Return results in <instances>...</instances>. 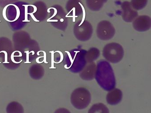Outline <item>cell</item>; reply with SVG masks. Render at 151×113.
Returning a JSON list of instances; mask_svg holds the SVG:
<instances>
[{
    "label": "cell",
    "mask_w": 151,
    "mask_h": 113,
    "mask_svg": "<svg viewBox=\"0 0 151 113\" xmlns=\"http://www.w3.org/2000/svg\"><path fill=\"white\" fill-rule=\"evenodd\" d=\"M95 78L99 85L105 91L115 88L116 80L111 64L105 60H100L97 63Z\"/></svg>",
    "instance_id": "cell-1"
},
{
    "label": "cell",
    "mask_w": 151,
    "mask_h": 113,
    "mask_svg": "<svg viewBox=\"0 0 151 113\" xmlns=\"http://www.w3.org/2000/svg\"><path fill=\"white\" fill-rule=\"evenodd\" d=\"M86 50L76 48L67 52L65 67L72 73H79L86 64L85 55Z\"/></svg>",
    "instance_id": "cell-2"
},
{
    "label": "cell",
    "mask_w": 151,
    "mask_h": 113,
    "mask_svg": "<svg viewBox=\"0 0 151 113\" xmlns=\"http://www.w3.org/2000/svg\"><path fill=\"white\" fill-rule=\"evenodd\" d=\"M47 12L51 15L47 21L51 22L57 29L64 31L68 27V19L67 14L63 7L55 4L47 9Z\"/></svg>",
    "instance_id": "cell-3"
},
{
    "label": "cell",
    "mask_w": 151,
    "mask_h": 113,
    "mask_svg": "<svg viewBox=\"0 0 151 113\" xmlns=\"http://www.w3.org/2000/svg\"><path fill=\"white\" fill-rule=\"evenodd\" d=\"M70 102L73 107L81 110L88 107L91 101L90 91L83 87L76 88L70 95Z\"/></svg>",
    "instance_id": "cell-4"
},
{
    "label": "cell",
    "mask_w": 151,
    "mask_h": 113,
    "mask_svg": "<svg viewBox=\"0 0 151 113\" xmlns=\"http://www.w3.org/2000/svg\"><path fill=\"white\" fill-rule=\"evenodd\" d=\"M102 55L109 62L116 64L122 60L124 50L121 44L116 42H110L104 46Z\"/></svg>",
    "instance_id": "cell-5"
},
{
    "label": "cell",
    "mask_w": 151,
    "mask_h": 113,
    "mask_svg": "<svg viewBox=\"0 0 151 113\" xmlns=\"http://www.w3.org/2000/svg\"><path fill=\"white\" fill-rule=\"evenodd\" d=\"M73 32L77 39L81 41H86L91 38L93 28L89 21L83 19L78 20L75 24Z\"/></svg>",
    "instance_id": "cell-6"
},
{
    "label": "cell",
    "mask_w": 151,
    "mask_h": 113,
    "mask_svg": "<svg viewBox=\"0 0 151 113\" xmlns=\"http://www.w3.org/2000/svg\"><path fill=\"white\" fill-rule=\"evenodd\" d=\"M97 37L102 41L111 39L115 34V29L113 25L108 20H102L97 25Z\"/></svg>",
    "instance_id": "cell-7"
},
{
    "label": "cell",
    "mask_w": 151,
    "mask_h": 113,
    "mask_svg": "<svg viewBox=\"0 0 151 113\" xmlns=\"http://www.w3.org/2000/svg\"><path fill=\"white\" fill-rule=\"evenodd\" d=\"M66 9L70 16L78 17L83 13L84 7L81 0H68L66 4Z\"/></svg>",
    "instance_id": "cell-8"
},
{
    "label": "cell",
    "mask_w": 151,
    "mask_h": 113,
    "mask_svg": "<svg viewBox=\"0 0 151 113\" xmlns=\"http://www.w3.org/2000/svg\"><path fill=\"white\" fill-rule=\"evenodd\" d=\"M132 22L133 28L137 31H146L151 28V19L147 15L137 16Z\"/></svg>",
    "instance_id": "cell-9"
},
{
    "label": "cell",
    "mask_w": 151,
    "mask_h": 113,
    "mask_svg": "<svg viewBox=\"0 0 151 113\" xmlns=\"http://www.w3.org/2000/svg\"><path fill=\"white\" fill-rule=\"evenodd\" d=\"M121 8L122 11V18L125 22H132L138 16L137 11L132 8L130 2L128 1H125L122 3Z\"/></svg>",
    "instance_id": "cell-10"
},
{
    "label": "cell",
    "mask_w": 151,
    "mask_h": 113,
    "mask_svg": "<svg viewBox=\"0 0 151 113\" xmlns=\"http://www.w3.org/2000/svg\"><path fill=\"white\" fill-rule=\"evenodd\" d=\"M97 65L94 62L87 63L83 69L79 72V77L83 80L91 81L95 78Z\"/></svg>",
    "instance_id": "cell-11"
},
{
    "label": "cell",
    "mask_w": 151,
    "mask_h": 113,
    "mask_svg": "<svg viewBox=\"0 0 151 113\" xmlns=\"http://www.w3.org/2000/svg\"><path fill=\"white\" fill-rule=\"evenodd\" d=\"M123 93L118 88H113L108 91L106 96V100L108 104L112 106L117 105L120 103L122 99Z\"/></svg>",
    "instance_id": "cell-12"
},
{
    "label": "cell",
    "mask_w": 151,
    "mask_h": 113,
    "mask_svg": "<svg viewBox=\"0 0 151 113\" xmlns=\"http://www.w3.org/2000/svg\"><path fill=\"white\" fill-rule=\"evenodd\" d=\"M100 51L99 49L96 47H92L88 51H86L85 55L86 61V63L94 62L99 57Z\"/></svg>",
    "instance_id": "cell-13"
},
{
    "label": "cell",
    "mask_w": 151,
    "mask_h": 113,
    "mask_svg": "<svg viewBox=\"0 0 151 113\" xmlns=\"http://www.w3.org/2000/svg\"><path fill=\"white\" fill-rule=\"evenodd\" d=\"M108 0H86L87 7L92 11H99Z\"/></svg>",
    "instance_id": "cell-14"
},
{
    "label": "cell",
    "mask_w": 151,
    "mask_h": 113,
    "mask_svg": "<svg viewBox=\"0 0 151 113\" xmlns=\"http://www.w3.org/2000/svg\"><path fill=\"white\" fill-rule=\"evenodd\" d=\"M88 113H109L108 108L102 103L93 104L90 108Z\"/></svg>",
    "instance_id": "cell-15"
},
{
    "label": "cell",
    "mask_w": 151,
    "mask_h": 113,
    "mask_svg": "<svg viewBox=\"0 0 151 113\" xmlns=\"http://www.w3.org/2000/svg\"><path fill=\"white\" fill-rule=\"evenodd\" d=\"M148 0H131L132 7L135 10H140L144 9L147 4Z\"/></svg>",
    "instance_id": "cell-16"
},
{
    "label": "cell",
    "mask_w": 151,
    "mask_h": 113,
    "mask_svg": "<svg viewBox=\"0 0 151 113\" xmlns=\"http://www.w3.org/2000/svg\"><path fill=\"white\" fill-rule=\"evenodd\" d=\"M18 1L19 0H0V6L4 7L6 6L8 4L13 3Z\"/></svg>",
    "instance_id": "cell-17"
},
{
    "label": "cell",
    "mask_w": 151,
    "mask_h": 113,
    "mask_svg": "<svg viewBox=\"0 0 151 113\" xmlns=\"http://www.w3.org/2000/svg\"><path fill=\"white\" fill-rule=\"evenodd\" d=\"M16 52H17V51H14V52H13V53H12V55H11V60H12V61H13V62L15 63L16 64H18V63H21V62H22V60H21L20 62H16L15 61L14 59V54L15 53H16Z\"/></svg>",
    "instance_id": "cell-18"
},
{
    "label": "cell",
    "mask_w": 151,
    "mask_h": 113,
    "mask_svg": "<svg viewBox=\"0 0 151 113\" xmlns=\"http://www.w3.org/2000/svg\"><path fill=\"white\" fill-rule=\"evenodd\" d=\"M4 53L5 54V62L3 63H9V62H8V54L6 51H2L0 52V53Z\"/></svg>",
    "instance_id": "cell-19"
},
{
    "label": "cell",
    "mask_w": 151,
    "mask_h": 113,
    "mask_svg": "<svg viewBox=\"0 0 151 113\" xmlns=\"http://www.w3.org/2000/svg\"><path fill=\"white\" fill-rule=\"evenodd\" d=\"M25 53H26L27 54V56H26V62H25V64L27 63H31V62H30L29 61V51H25Z\"/></svg>",
    "instance_id": "cell-20"
},
{
    "label": "cell",
    "mask_w": 151,
    "mask_h": 113,
    "mask_svg": "<svg viewBox=\"0 0 151 113\" xmlns=\"http://www.w3.org/2000/svg\"><path fill=\"white\" fill-rule=\"evenodd\" d=\"M42 52L44 53V62L46 64H47V62H46V54L45 52L44 51H39L37 52V55H40V54L39 53L40 52Z\"/></svg>",
    "instance_id": "cell-21"
},
{
    "label": "cell",
    "mask_w": 151,
    "mask_h": 113,
    "mask_svg": "<svg viewBox=\"0 0 151 113\" xmlns=\"http://www.w3.org/2000/svg\"><path fill=\"white\" fill-rule=\"evenodd\" d=\"M43 57V56H39V57H37V58L36 59V62H37V63L38 64H41L42 63H43V62H44V61H43V62H40L39 61V59H40V58H41V57Z\"/></svg>",
    "instance_id": "cell-22"
},
{
    "label": "cell",
    "mask_w": 151,
    "mask_h": 113,
    "mask_svg": "<svg viewBox=\"0 0 151 113\" xmlns=\"http://www.w3.org/2000/svg\"><path fill=\"white\" fill-rule=\"evenodd\" d=\"M33 53V54H32V55H34V54H35V52H34V51H31L30 52H29V53Z\"/></svg>",
    "instance_id": "cell-23"
},
{
    "label": "cell",
    "mask_w": 151,
    "mask_h": 113,
    "mask_svg": "<svg viewBox=\"0 0 151 113\" xmlns=\"http://www.w3.org/2000/svg\"><path fill=\"white\" fill-rule=\"evenodd\" d=\"M0 63H1V62H0Z\"/></svg>",
    "instance_id": "cell-24"
}]
</instances>
